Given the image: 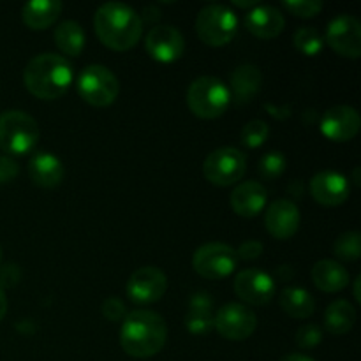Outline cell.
<instances>
[{
	"mask_svg": "<svg viewBox=\"0 0 361 361\" xmlns=\"http://www.w3.org/2000/svg\"><path fill=\"white\" fill-rule=\"evenodd\" d=\"M35 118L20 109L0 113V150L6 155H27L39 141Z\"/></svg>",
	"mask_w": 361,
	"mask_h": 361,
	"instance_id": "5b68a950",
	"label": "cell"
},
{
	"mask_svg": "<svg viewBox=\"0 0 361 361\" xmlns=\"http://www.w3.org/2000/svg\"><path fill=\"white\" fill-rule=\"evenodd\" d=\"M166 289L168 277L157 267L137 268L127 281V296L141 305L159 302L166 295Z\"/></svg>",
	"mask_w": 361,
	"mask_h": 361,
	"instance_id": "4fadbf2b",
	"label": "cell"
},
{
	"mask_svg": "<svg viewBox=\"0 0 361 361\" xmlns=\"http://www.w3.org/2000/svg\"><path fill=\"white\" fill-rule=\"evenodd\" d=\"M261 85H263V74H261L259 67L252 66V63H243L233 71L231 90L229 92H233L238 104H247L256 97Z\"/></svg>",
	"mask_w": 361,
	"mask_h": 361,
	"instance_id": "44dd1931",
	"label": "cell"
},
{
	"mask_svg": "<svg viewBox=\"0 0 361 361\" xmlns=\"http://www.w3.org/2000/svg\"><path fill=\"white\" fill-rule=\"evenodd\" d=\"M321 341H323V330L316 323L303 324L296 331V344L302 349L316 348V345L321 344Z\"/></svg>",
	"mask_w": 361,
	"mask_h": 361,
	"instance_id": "1f68e13d",
	"label": "cell"
},
{
	"mask_svg": "<svg viewBox=\"0 0 361 361\" xmlns=\"http://www.w3.org/2000/svg\"><path fill=\"white\" fill-rule=\"evenodd\" d=\"M236 263H238L236 250L219 242L204 243L192 256V267L196 274L208 281L229 277L235 271Z\"/></svg>",
	"mask_w": 361,
	"mask_h": 361,
	"instance_id": "9c48e42d",
	"label": "cell"
},
{
	"mask_svg": "<svg viewBox=\"0 0 361 361\" xmlns=\"http://www.w3.org/2000/svg\"><path fill=\"white\" fill-rule=\"evenodd\" d=\"M326 42L334 51L345 59H360L361 25L351 14H338L328 23Z\"/></svg>",
	"mask_w": 361,
	"mask_h": 361,
	"instance_id": "8fae6325",
	"label": "cell"
},
{
	"mask_svg": "<svg viewBox=\"0 0 361 361\" xmlns=\"http://www.w3.org/2000/svg\"><path fill=\"white\" fill-rule=\"evenodd\" d=\"M185 328L192 335H207L214 330V316L212 312L189 310L185 317Z\"/></svg>",
	"mask_w": 361,
	"mask_h": 361,
	"instance_id": "4dcf8cb0",
	"label": "cell"
},
{
	"mask_svg": "<svg viewBox=\"0 0 361 361\" xmlns=\"http://www.w3.org/2000/svg\"><path fill=\"white\" fill-rule=\"evenodd\" d=\"M286 166L288 161L282 152H268L259 159V175L264 180H275L286 171Z\"/></svg>",
	"mask_w": 361,
	"mask_h": 361,
	"instance_id": "f546056e",
	"label": "cell"
},
{
	"mask_svg": "<svg viewBox=\"0 0 361 361\" xmlns=\"http://www.w3.org/2000/svg\"><path fill=\"white\" fill-rule=\"evenodd\" d=\"M21 279V270L18 264L9 263L0 268V288H14Z\"/></svg>",
	"mask_w": 361,
	"mask_h": 361,
	"instance_id": "8d00e7d4",
	"label": "cell"
},
{
	"mask_svg": "<svg viewBox=\"0 0 361 361\" xmlns=\"http://www.w3.org/2000/svg\"><path fill=\"white\" fill-rule=\"evenodd\" d=\"M334 254L342 261H358L361 257V235L348 231L338 236L334 243Z\"/></svg>",
	"mask_w": 361,
	"mask_h": 361,
	"instance_id": "83f0119b",
	"label": "cell"
},
{
	"mask_svg": "<svg viewBox=\"0 0 361 361\" xmlns=\"http://www.w3.org/2000/svg\"><path fill=\"white\" fill-rule=\"evenodd\" d=\"M247 159L243 152L235 147H222L207 155L203 162V175L217 187H229L243 178Z\"/></svg>",
	"mask_w": 361,
	"mask_h": 361,
	"instance_id": "ba28073f",
	"label": "cell"
},
{
	"mask_svg": "<svg viewBox=\"0 0 361 361\" xmlns=\"http://www.w3.org/2000/svg\"><path fill=\"white\" fill-rule=\"evenodd\" d=\"M356 323V309L348 300H337L328 305L324 312V326L330 334L344 335L353 330Z\"/></svg>",
	"mask_w": 361,
	"mask_h": 361,
	"instance_id": "d4e9b609",
	"label": "cell"
},
{
	"mask_svg": "<svg viewBox=\"0 0 361 361\" xmlns=\"http://www.w3.org/2000/svg\"><path fill=\"white\" fill-rule=\"evenodd\" d=\"M284 7L298 18H314L323 11V2L319 0H286Z\"/></svg>",
	"mask_w": 361,
	"mask_h": 361,
	"instance_id": "d6a6232c",
	"label": "cell"
},
{
	"mask_svg": "<svg viewBox=\"0 0 361 361\" xmlns=\"http://www.w3.org/2000/svg\"><path fill=\"white\" fill-rule=\"evenodd\" d=\"M0 259H2V249H0Z\"/></svg>",
	"mask_w": 361,
	"mask_h": 361,
	"instance_id": "7bdbcfd3",
	"label": "cell"
},
{
	"mask_svg": "<svg viewBox=\"0 0 361 361\" xmlns=\"http://www.w3.org/2000/svg\"><path fill=\"white\" fill-rule=\"evenodd\" d=\"M148 55L162 63H173L182 59L185 51V39L178 28L171 25H155L145 37Z\"/></svg>",
	"mask_w": 361,
	"mask_h": 361,
	"instance_id": "7c38bea8",
	"label": "cell"
},
{
	"mask_svg": "<svg viewBox=\"0 0 361 361\" xmlns=\"http://www.w3.org/2000/svg\"><path fill=\"white\" fill-rule=\"evenodd\" d=\"M78 94L85 102L95 108L111 106L120 94L118 78L104 66H88L78 78Z\"/></svg>",
	"mask_w": 361,
	"mask_h": 361,
	"instance_id": "52a82bcc",
	"label": "cell"
},
{
	"mask_svg": "<svg viewBox=\"0 0 361 361\" xmlns=\"http://www.w3.org/2000/svg\"><path fill=\"white\" fill-rule=\"evenodd\" d=\"M360 282H361V277L356 279V282H355V298H356V302H361V295H360Z\"/></svg>",
	"mask_w": 361,
	"mask_h": 361,
	"instance_id": "b9f144b4",
	"label": "cell"
},
{
	"mask_svg": "<svg viewBox=\"0 0 361 361\" xmlns=\"http://www.w3.org/2000/svg\"><path fill=\"white\" fill-rule=\"evenodd\" d=\"M28 176L32 182L44 189H53L63 178V164L55 154L37 152L28 162Z\"/></svg>",
	"mask_w": 361,
	"mask_h": 361,
	"instance_id": "ffe728a7",
	"label": "cell"
},
{
	"mask_svg": "<svg viewBox=\"0 0 361 361\" xmlns=\"http://www.w3.org/2000/svg\"><path fill=\"white\" fill-rule=\"evenodd\" d=\"M300 210L291 200H277L268 207L264 214L267 231L277 240H288L295 236L300 228Z\"/></svg>",
	"mask_w": 361,
	"mask_h": 361,
	"instance_id": "e0dca14e",
	"label": "cell"
},
{
	"mask_svg": "<svg viewBox=\"0 0 361 361\" xmlns=\"http://www.w3.org/2000/svg\"><path fill=\"white\" fill-rule=\"evenodd\" d=\"M20 173V166L9 155H0V185L13 182Z\"/></svg>",
	"mask_w": 361,
	"mask_h": 361,
	"instance_id": "e575fe53",
	"label": "cell"
},
{
	"mask_svg": "<svg viewBox=\"0 0 361 361\" xmlns=\"http://www.w3.org/2000/svg\"><path fill=\"white\" fill-rule=\"evenodd\" d=\"M238 30V18L229 7L210 4L203 7L196 18V32L201 41L208 46H226Z\"/></svg>",
	"mask_w": 361,
	"mask_h": 361,
	"instance_id": "8992f818",
	"label": "cell"
},
{
	"mask_svg": "<svg viewBox=\"0 0 361 361\" xmlns=\"http://www.w3.org/2000/svg\"><path fill=\"white\" fill-rule=\"evenodd\" d=\"M281 361H314L310 356H305V355H300V353H293V355H288L284 356Z\"/></svg>",
	"mask_w": 361,
	"mask_h": 361,
	"instance_id": "ab89813d",
	"label": "cell"
},
{
	"mask_svg": "<svg viewBox=\"0 0 361 361\" xmlns=\"http://www.w3.org/2000/svg\"><path fill=\"white\" fill-rule=\"evenodd\" d=\"M312 281L321 291L338 293L349 286V271L337 261L323 259L314 264Z\"/></svg>",
	"mask_w": 361,
	"mask_h": 361,
	"instance_id": "603a6c76",
	"label": "cell"
},
{
	"mask_svg": "<svg viewBox=\"0 0 361 361\" xmlns=\"http://www.w3.org/2000/svg\"><path fill=\"white\" fill-rule=\"evenodd\" d=\"M102 316L106 317V319L109 321H122L123 317L127 316L126 312V303L122 302V300L115 298V296H111V298H106L104 302H102Z\"/></svg>",
	"mask_w": 361,
	"mask_h": 361,
	"instance_id": "836d02e7",
	"label": "cell"
},
{
	"mask_svg": "<svg viewBox=\"0 0 361 361\" xmlns=\"http://www.w3.org/2000/svg\"><path fill=\"white\" fill-rule=\"evenodd\" d=\"M189 310H201V312H212L214 310V300L208 293H196L189 300Z\"/></svg>",
	"mask_w": 361,
	"mask_h": 361,
	"instance_id": "74e56055",
	"label": "cell"
},
{
	"mask_svg": "<svg viewBox=\"0 0 361 361\" xmlns=\"http://www.w3.org/2000/svg\"><path fill=\"white\" fill-rule=\"evenodd\" d=\"M231 104V92L228 85L215 76H201L189 85L187 106L203 120L219 118Z\"/></svg>",
	"mask_w": 361,
	"mask_h": 361,
	"instance_id": "277c9868",
	"label": "cell"
},
{
	"mask_svg": "<svg viewBox=\"0 0 361 361\" xmlns=\"http://www.w3.org/2000/svg\"><path fill=\"white\" fill-rule=\"evenodd\" d=\"M73 66L56 53H41L34 56L23 73L27 90L42 101L62 97L73 85Z\"/></svg>",
	"mask_w": 361,
	"mask_h": 361,
	"instance_id": "3957f363",
	"label": "cell"
},
{
	"mask_svg": "<svg viewBox=\"0 0 361 361\" xmlns=\"http://www.w3.org/2000/svg\"><path fill=\"white\" fill-rule=\"evenodd\" d=\"M349 180L338 171H321L314 175L310 180V194H312L314 201L324 207H338V204L345 203L349 197Z\"/></svg>",
	"mask_w": 361,
	"mask_h": 361,
	"instance_id": "2e32d148",
	"label": "cell"
},
{
	"mask_svg": "<svg viewBox=\"0 0 361 361\" xmlns=\"http://www.w3.org/2000/svg\"><path fill=\"white\" fill-rule=\"evenodd\" d=\"M361 126L360 113L351 106H334L321 118V133L331 141L344 143L358 134Z\"/></svg>",
	"mask_w": 361,
	"mask_h": 361,
	"instance_id": "9a60e30c",
	"label": "cell"
},
{
	"mask_svg": "<svg viewBox=\"0 0 361 361\" xmlns=\"http://www.w3.org/2000/svg\"><path fill=\"white\" fill-rule=\"evenodd\" d=\"M233 4H235L236 7H243V9H245V7H252L254 9V7L259 6V2H256V0H250V2H238V0H235Z\"/></svg>",
	"mask_w": 361,
	"mask_h": 361,
	"instance_id": "60d3db41",
	"label": "cell"
},
{
	"mask_svg": "<svg viewBox=\"0 0 361 361\" xmlns=\"http://www.w3.org/2000/svg\"><path fill=\"white\" fill-rule=\"evenodd\" d=\"M6 312H7V298H6V293H4V289L0 288V321L6 317Z\"/></svg>",
	"mask_w": 361,
	"mask_h": 361,
	"instance_id": "f35d334b",
	"label": "cell"
},
{
	"mask_svg": "<svg viewBox=\"0 0 361 361\" xmlns=\"http://www.w3.org/2000/svg\"><path fill=\"white\" fill-rule=\"evenodd\" d=\"M245 27L254 37L274 39L284 32V14L271 6H257L250 9L245 16Z\"/></svg>",
	"mask_w": 361,
	"mask_h": 361,
	"instance_id": "ac0fdd59",
	"label": "cell"
},
{
	"mask_svg": "<svg viewBox=\"0 0 361 361\" xmlns=\"http://www.w3.org/2000/svg\"><path fill=\"white\" fill-rule=\"evenodd\" d=\"M94 28L102 44L115 51H127L140 42L143 20L127 4L106 2L95 11Z\"/></svg>",
	"mask_w": 361,
	"mask_h": 361,
	"instance_id": "6da1fadb",
	"label": "cell"
},
{
	"mask_svg": "<svg viewBox=\"0 0 361 361\" xmlns=\"http://www.w3.org/2000/svg\"><path fill=\"white\" fill-rule=\"evenodd\" d=\"M264 247L263 243L257 242V240H247V242H243L242 245L238 247V250H236V257H240V259L243 261H252V259H257V257L263 254Z\"/></svg>",
	"mask_w": 361,
	"mask_h": 361,
	"instance_id": "d590c367",
	"label": "cell"
},
{
	"mask_svg": "<svg viewBox=\"0 0 361 361\" xmlns=\"http://www.w3.org/2000/svg\"><path fill=\"white\" fill-rule=\"evenodd\" d=\"M293 42H295V48L307 56H316L317 53L323 51L324 46L323 35L314 27L298 28L293 35Z\"/></svg>",
	"mask_w": 361,
	"mask_h": 361,
	"instance_id": "4316f807",
	"label": "cell"
},
{
	"mask_svg": "<svg viewBox=\"0 0 361 361\" xmlns=\"http://www.w3.org/2000/svg\"><path fill=\"white\" fill-rule=\"evenodd\" d=\"M282 310L295 319H307L316 310L312 295L303 288H286L279 296Z\"/></svg>",
	"mask_w": 361,
	"mask_h": 361,
	"instance_id": "cb8c5ba5",
	"label": "cell"
},
{
	"mask_svg": "<svg viewBox=\"0 0 361 361\" xmlns=\"http://www.w3.org/2000/svg\"><path fill=\"white\" fill-rule=\"evenodd\" d=\"M62 2L59 0H32L21 9V20L30 30H46L59 20Z\"/></svg>",
	"mask_w": 361,
	"mask_h": 361,
	"instance_id": "7402d4cb",
	"label": "cell"
},
{
	"mask_svg": "<svg viewBox=\"0 0 361 361\" xmlns=\"http://www.w3.org/2000/svg\"><path fill=\"white\" fill-rule=\"evenodd\" d=\"M85 42H87V35L78 21L67 20L56 27L55 44L59 46L63 55L80 56L85 49Z\"/></svg>",
	"mask_w": 361,
	"mask_h": 361,
	"instance_id": "484cf974",
	"label": "cell"
},
{
	"mask_svg": "<svg viewBox=\"0 0 361 361\" xmlns=\"http://www.w3.org/2000/svg\"><path fill=\"white\" fill-rule=\"evenodd\" d=\"M267 189L256 180L238 183L231 192V208L240 217H256L267 204Z\"/></svg>",
	"mask_w": 361,
	"mask_h": 361,
	"instance_id": "d6986e66",
	"label": "cell"
},
{
	"mask_svg": "<svg viewBox=\"0 0 361 361\" xmlns=\"http://www.w3.org/2000/svg\"><path fill=\"white\" fill-rule=\"evenodd\" d=\"M214 328L228 341H247L256 331L257 317L247 305L228 303L215 314Z\"/></svg>",
	"mask_w": 361,
	"mask_h": 361,
	"instance_id": "30bf717a",
	"label": "cell"
},
{
	"mask_svg": "<svg viewBox=\"0 0 361 361\" xmlns=\"http://www.w3.org/2000/svg\"><path fill=\"white\" fill-rule=\"evenodd\" d=\"M168 341L166 321L154 310H133L123 317L120 328V345L137 360L159 355Z\"/></svg>",
	"mask_w": 361,
	"mask_h": 361,
	"instance_id": "7a4b0ae2",
	"label": "cell"
},
{
	"mask_svg": "<svg viewBox=\"0 0 361 361\" xmlns=\"http://www.w3.org/2000/svg\"><path fill=\"white\" fill-rule=\"evenodd\" d=\"M236 296L249 305H267L275 296V282L267 271L247 268L235 277L233 282Z\"/></svg>",
	"mask_w": 361,
	"mask_h": 361,
	"instance_id": "5bb4252c",
	"label": "cell"
},
{
	"mask_svg": "<svg viewBox=\"0 0 361 361\" xmlns=\"http://www.w3.org/2000/svg\"><path fill=\"white\" fill-rule=\"evenodd\" d=\"M270 136V127L263 120H250L242 129V143L249 148H259L267 143Z\"/></svg>",
	"mask_w": 361,
	"mask_h": 361,
	"instance_id": "f1b7e54d",
	"label": "cell"
}]
</instances>
